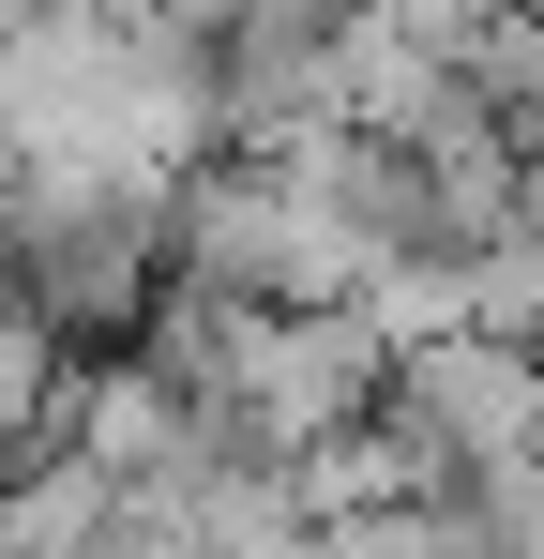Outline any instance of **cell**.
<instances>
[{"label": "cell", "instance_id": "obj_1", "mask_svg": "<svg viewBox=\"0 0 544 559\" xmlns=\"http://www.w3.org/2000/svg\"><path fill=\"white\" fill-rule=\"evenodd\" d=\"M378 258H393V242L348 227L287 152H212V167H181V273L197 287H243V302H363Z\"/></svg>", "mask_w": 544, "mask_h": 559}, {"label": "cell", "instance_id": "obj_2", "mask_svg": "<svg viewBox=\"0 0 544 559\" xmlns=\"http://www.w3.org/2000/svg\"><path fill=\"white\" fill-rule=\"evenodd\" d=\"M530 227H544V152H530Z\"/></svg>", "mask_w": 544, "mask_h": 559}]
</instances>
